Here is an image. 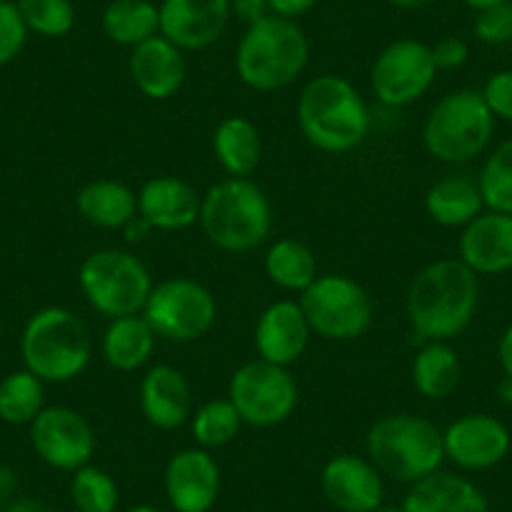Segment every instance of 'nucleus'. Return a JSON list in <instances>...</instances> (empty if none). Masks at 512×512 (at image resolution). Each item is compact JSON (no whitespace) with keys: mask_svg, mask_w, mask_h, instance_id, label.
I'll use <instances>...</instances> for the list:
<instances>
[{"mask_svg":"<svg viewBox=\"0 0 512 512\" xmlns=\"http://www.w3.org/2000/svg\"><path fill=\"white\" fill-rule=\"evenodd\" d=\"M480 307V277L460 259H437L412 277L405 309L420 342L460 337Z\"/></svg>","mask_w":512,"mask_h":512,"instance_id":"1","label":"nucleus"},{"mask_svg":"<svg viewBox=\"0 0 512 512\" xmlns=\"http://www.w3.org/2000/svg\"><path fill=\"white\" fill-rule=\"evenodd\" d=\"M297 123L309 146L339 156L367 141L372 116L352 81L337 73H322L299 93Z\"/></svg>","mask_w":512,"mask_h":512,"instance_id":"2","label":"nucleus"},{"mask_svg":"<svg viewBox=\"0 0 512 512\" xmlns=\"http://www.w3.org/2000/svg\"><path fill=\"white\" fill-rule=\"evenodd\" d=\"M199 226L209 244L219 251L246 254L267 244L272 236V201L251 179L226 176L201 194Z\"/></svg>","mask_w":512,"mask_h":512,"instance_id":"3","label":"nucleus"},{"mask_svg":"<svg viewBox=\"0 0 512 512\" xmlns=\"http://www.w3.org/2000/svg\"><path fill=\"white\" fill-rule=\"evenodd\" d=\"M309 63V41L297 21L267 16L246 26L236 46V76L256 93H274L292 86Z\"/></svg>","mask_w":512,"mask_h":512,"instance_id":"4","label":"nucleus"},{"mask_svg":"<svg viewBox=\"0 0 512 512\" xmlns=\"http://www.w3.org/2000/svg\"><path fill=\"white\" fill-rule=\"evenodd\" d=\"M367 457L382 477L412 482L435 475L445 462L442 430L415 412H390L372 422L364 437Z\"/></svg>","mask_w":512,"mask_h":512,"instance_id":"5","label":"nucleus"},{"mask_svg":"<svg viewBox=\"0 0 512 512\" xmlns=\"http://www.w3.org/2000/svg\"><path fill=\"white\" fill-rule=\"evenodd\" d=\"M21 354L28 372L46 384L73 382L91 364V329L71 309L43 307L26 322Z\"/></svg>","mask_w":512,"mask_h":512,"instance_id":"6","label":"nucleus"},{"mask_svg":"<svg viewBox=\"0 0 512 512\" xmlns=\"http://www.w3.org/2000/svg\"><path fill=\"white\" fill-rule=\"evenodd\" d=\"M495 116L475 88H460L432 106L422 126V144L442 164H467L490 146Z\"/></svg>","mask_w":512,"mask_h":512,"instance_id":"7","label":"nucleus"},{"mask_svg":"<svg viewBox=\"0 0 512 512\" xmlns=\"http://www.w3.org/2000/svg\"><path fill=\"white\" fill-rule=\"evenodd\" d=\"M78 287L91 309L101 317L116 319L144 312L146 299L154 289V277L131 251L98 249L83 259Z\"/></svg>","mask_w":512,"mask_h":512,"instance_id":"8","label":"nucleus"},{"mask_svg":"<svg viewBox=\"0 0 512 512\" xmlns=\"http://www.w3.org/2000/svg\"><path fill=\"white\" fill-rule=\"evenodd\" d=\"M312 334L327 342H354L374 322V302L367 289L347 274H319L299 294Z\"/></svg>","mask_w":512,"mask_h":512,"instance_id":"9","label":"nucleus"},{"mask_svg":"<svg viewBox=\"0 0 512 512\" xmlns=\"http://www.w3.org/2000/svg\"><path fill=\"white\" fill-rule=\"evenodd\" d=\"M156 337L174 344H191L214 329L219 304L209 287L191 277H169L154 284L141 312Z\"/></svg>","mask_w":512,"mask_h":512,"instance_id":"10","label":"nucleus"},{"mask_svg":"<svg viewBox=\"0 0 512 512\" xmlns=\"http://www.w3.org/2000/svg\"><path fill=\"white\" fill-rule=\"evenodd\" d=\"M241 422L249 427H279L294 415L299 405V387L289 367L251 359L234 369L226 390Z\"/></svg>","mask_w":512,"mask_h":512,"instance_id":"11","label":"nucleus"},{"mask_svg":"<svg viewBox=\"0 0 512 512\" xmlns=\"http://www.w3.org/2000/svg\"><path fill=\"white\" fill-rule=\"evenodd\" d=\"M432 48L417 38H400L384 46L369 71L374 98L387 108H405L420 101L437 78Z\"/></svg>","mask_w":512,"mask_h":512,"instance_id":"12","label":"nucleus"},{"mask_svg":"<svg viewBox=\"0 0 512 512\" xmlns=\"http://www.w3.org/2000/svg\"><path fill=\"white\" fill-rule=\"evenodd\" d=\"M31 445L41 462L61 472H76L91 465L96 455V430L73 407H46L31 422Z\"/></svg>","mask_w":512,"mask_h":512,"instance_id":"13","label":"nucleus"},{"mask_svg":"<svg viewBox=\"0 0 512 512\" xmlns=\"http://www.w3.org/2000/svg\"><path fill=\"white\" fill-rule=\"evenodd\" d=\"M445 460L467 472L492 470L500 465L512 447V435L502 420L487 412H470L442 430Z\"/></svg>","mask_w":512,"mask_h":512,"instance_id":"14","label":"nucleus"},{"mask_svg":"<svg viewBox=\"0 0 512 512\" xmlns=\"http://www.w3.org/2000/svg\"><path fill=\"white\" fill-rule=\"evenodd\" d=\"M164 492L174 512H211L221 495V467L204 447L174 452L164 470Z\"/></svg>","mask_w":512,"mask_h":512,"instance_id":"15","label":"nucleus"},{"mask_svg":"<svg viewBox=\"0 0 512 512\" xmlns=\"http://www.w3.org/2000/svg\"><path fill=\"white\" fill-rule=\"evenodd\" d=\"M319 487L339 512H369L384 505V477L369 457L339 452L324 462Z\"/></svg>","mask_w":512,"mask_h":512,"instance_id":"16","label":"nucleus"},{"mask_svg":"<svg viewBox=\"0 0 512 512\" xmlns=\"http://www.w3.org/2000/svg\"><path fill=\"white\" fill-rule=\"evenodd\" d=\"M161 36L181 51H204L224 36L229 0H161Z\"/></svg>","mask_w":512,"mask_h":512,"instance_id":"17","label":"nucleus"},{"mask_svg":"<svg viewBox=\"0 0 512 512\" xmlns=\"http://www.w3.org/2000/svg\"><path fill=\"white\" fill-rule=\"evenodd\" d=\"M312 327L299 299H277L254 324V349L264 362L292 367L307 352Z\"/></svg>","mask_w":512,"mask_h":512,"instance_id":"18","label":"nucleus"},{"mask_svg":"<svg viewBox=\"0 0 512 512\" xmlns=\"http://www.w3.org/2000/svg\"><path fill=\"white\" fill-rule=\"evenodd\" d=\"M139 407L146 422L161 432L189 425L194 415V392L186 374L171 364L146 369L139 384Z\"/></svg>","mask_w":512,"mask_h":512,"instance_id":"19","label":"nucleus"},{"mask_svg":"<svg viewBox=\"0 0 512 512\" xmlns=\"http://www.w3.org/2000/svg\"><path fill=\"white\" fill-rule=\"evenodd\" d=\"M457 259L477 277L512 272V216L482 211L462 229L457 239Z\"/></svg>","mask_w":512,"mask_h":512,"instance_id":"20","label":"nucleus"},{"mask_svg":"<svg viewBox=\"0 0 512 512\" xmlns=\"http://www.w3.org/2000/svg\"><path fill=\"white\" fill-rule=\"evenodd\" d=\"M128 76L151 101H169L186 81V58L179 46L159 36L139 43L128 53Z\"/></svg>","mask_w":512,"mask_h":512,"instance_id":"21","label":"nucleus"},{"mask_svg":"<svg viewBox=\"0 0 512 512\" xmlns=\"http://www.w3.org/2000/svg\"><path fill=\"white\" fill-rule=\"evenodd\" d=\"M139 214L154 231H184L199 224L201 194L179 176H154L139 191Z\"/></svg>","mask_w":512,"mask_h":512,"instance_id":"22","label":"nucleus"},{"mask_svg":"<svg viewBox=\"0 0 512 512\" xmlns=\"http://www.w3.org/2000/svg\"><path fill=\"white\" fill-rule=\"evenodd\" d=\"M405 512H490L485 492L467 477L437 470L412 482L402 500Z\"/></svg>","mask_w":512,"mask_h":512,"instance_id":"23","label":"nucleus"},{"mask_svg":"<svg viewBox=\"0 0 512 512\" xmlns=\"http://www.w3.org/2000/svg\"><path fill=\"white\" fill-rule=\"evenodd\" d=\"M211 151L226 176L249 179L262 161V134L251 118L226 116L211 134Z\"/></svg>","mask_w":512,"mask_h":512,"instance_id":"24","label":"nucleus"},{"mask_svg":"<svg viewBox=\"0 0 512 512\" xmlns=\"http://www.w3.org/2000/svg\"><path fill=\"white\" fill-rule=\"evenodd\" d=\"M156 342L159 337L144 314L108 319V327L101 337V357L116 372H136L151 362Z\"/></svg>","mask_w":512,"mask_h":512,"instance_id":"25","label":"nucleus"},{"mask_svg":"<svg viewBox=\"0 0 512 512\" xmlns=\"http://www.w3.org/2000/svg\"><path fill=\"white\" fill-rule=\"evenodd\" d=\"M76 209L91 226L106 231H121L128 221L139 214V196L123 181L96 179L78 189Z\"/></svg>","mask_w":512,"mask_h":512,"instance_id":"26","label":"nucleus"},{"mask_svg":"<svg viewBox=\"0 0 512 512\" xmlns=\"http://www.w3.org/2000/svg\"><path fill=\"white\" fill-rule=\"evenodd\" d=\"M425 211L437 226L465 229L485 211V201L477 181L467 176H445L427 189Z\"/></svg>","mask_w":512,"mask_h":512,"instance_id":"27","label":"nucleus"},{"mask_svg":"<svg viewBox=\"0 0 512 512\" xmlns=\"http://www.w3.org/2000/svg\"><path fill=\"white\" fill-rule=\"evenodd\" d=\"M462 362L450 342H422L412 359V384L425 400H447L460 387Z\"/></svg>","mask_w":512,"mask_h":512,"instance_id":"28","label":"nucleus"},{"mask_svg":"<svg viewBox=\"0 0 512 512\" xmlns=\"http://www.w3.org/2000/svg\"><path fill=\"white\" fill-rule=\"evenodd\" d=\"M264 274L282 292L302 294L319 277L317 254L304 241L277 239L264 254Z\"/></svg>","mask_w":512,"mask_h":512,"instance_id":"29","label":"nucleus"},{"mask_svg":"<svg viewBox=\"0 0 512 512\" xmlns=\"http://www.w3.org/2000/svg\"><path fill=\"white\" fill-rule=\"evenodd\" d=\"M101 28L116 46L136 48L161 33L159 6L151 0H111L103 8Z\"/></svg>","mask_w":512,"mask_h":512,"instance_id":"30","label":"nucleus"},{"mask_svg":"<svg viewBox=\"0 0 512 512\" xmlns=\"http://www.w3.org/2000/svg\"><path fill=\"white\" fill-rule=\"evenodd\" d=\"M46 410V382L28 369L8 374L0 382V420L6 425H31Z\"/></svg>","mask_w":512,"mask_h":512,"instance_id":"31","label":"nucleus"},{"mask_svg":"<svg viewBox=\"0 0 512 512\" xmlns=\"http://www.w3.org/2000/svg\"><path fill=\"white\" fill-rule=\"evenodd\" d=\"M189 425L196 447H204V450L211 452L231 445L239 437L244 422H241L239 412L231 405L229 397H224V400H209L196 407Z\"/></svg>","mask_w":512,"mask_h":512,"instance_id":"32","label":"nucleus"},{"mask_svg":"<svg viewBox=\"0 0 512 512\" xmlns=\"http://www.w3.org/2000/svg\"><path fill=\"white\" fill-rule=\"evenodd\" d=\"M477 186L487 211L512 216V139L490 151L477 176Z\"/></svg>","mask_w":512,"mask_h":512,"instance_id":"33","label":"nucleus"},{"mask_svg":"<svg viewBox=\"0 0 512 512\" xmlns=\"http://www.w3.org/2000/svg\"><path fill=\"white\" fill-rule=\"evenodd\" d=\"M71 502L78 512H118L121 490L111 472L86 465L73 472Z\"/></svg>","mask_w":512,"mask_h":512,"instance_id":"34","label":"nucleus"},{"mask_svg":"<svg viewBox=\"0 0 512 512\" xmlns=\"http://www.w3.org/2000/svg\"><path fill=\"white\" fill-rule=\"evenodd\" d=\"M16 6L28 33L36 36L63 38L76 28L73 0H18Z\"/></svg>","mask_w":512,"mask_h":512,"instance_id":"35","label":"nucleus"},{"mask_svg":"<svg viewBox=\"0 0 512 512\" xmlns=\"http://www.w3.org/2000/svg\"><path fill=\"white\" fill-rule=\"evenodd\" d=\"M26 38L28 28L16 3H0V66H8L21 56Z\"/></svg>","mask_w":512,"mask_h":512,"instance_id":"36","label":"nucleus"},{"mask_svg":"<svg viewBox=\"0 0 512 512\" xmlns=\"http://www.w3.org/2000/svg\"><path fill=\"white\" fill-rule=\"evenodd\" d=\"M475 38L487 43V46H502L512 41V3L487 8L480 11L475 18Z\"/></svg>","mask_w":512,"mask_h":512,"instance_id":"37","label":"nucleus"},{"mask_svg":"<svg viewBox=\"0 0 512 512\" xmlns=\"http://www.w3.org/2000/svg\"><path fill=\"white\" fill-rule=\"evenodd\" d=\"M480 93L495 121L512 123V68L492 73Z\"/></svg>","mask_w":512,"mask_h":512,"instance_id":"38","label":"nucleus"},{"mask_svg":"<svg viewBox=\"0 0 512 512\" xmlns=\"http://www.w3.org/2000/svg\"><path fill=\"white\" fill-rule=\"evenodd\" d=\"M430 48L437 71H457V68L465 66L467 58H470V48H467V43L457 36L440 38V41Z\"/></svg>","mask_w":512,"mask_h":512,"instance_id":"39","label":"nucleus"},{"mask_svg":"<svg viewBox=\"0 0 512 512\" xmlns=\"http://www.w3.org/2000/svg\"><path fill=\"white\" fill-rule=\"evenodd\" d=\"M229 6L231 16H236L241 23H246V26L272 16V11H269V0H229Z\"/></svg>","mask_w":512,"mask_h":512,"instance_id":"40","label":"nucleus"},{"mask_svg":"<svg viewBox=\"0 0 512 512\" xmlns=\"http://www.w3.org/2000/svg\"><path fill=\"white\" fill-rule=\"evenodd\" d=\"M317 3L319 0H269V11H272L274 16L292 18V21H297L299 16H304V13L312 11Z\"/></svg>","mask_w":512,"mask_h":512,"instance_id":"41","label":"nucleus"},{"mask_svg":"<svg viewBox=\"0 0 512 512\" xmlns=\"http://www.w3.org/2000/svg\"><path fill=\"white\" fill-rule=\"evenodd\" d=\"M121 234H123V241H126V244H144V241L154 234V226H151L144 216L136 214L134 219L123 226Z\"/></svg>","mask_w":512,"mask_h":512,"instance_id":"42","label":"nucleus"},{"mask_svg":"<svg viewBox=\"0 0 512 512\" xmlns=\"http://www.w3.org/2000/svg\"><path fill=\"white\" fill-rule=\"evenodd\" d=\"M497 362L505 377H512V324L502 332L500 342H497Z\"/></svg>","mask_w":512,"mask_h":512,"instance_id":"43","label":"nucleus"},{"mask_svg":"<svg viewBox=\"0 0 512 512\" xmlns=\"http://www.w3.org/2000/svg\"><path fill=\"white\" fill-rule=\"evenodd\" d=\"M6 512H53L46 502L33 500V497H23V500H13L6 507Z\"/></svg>","mask_w":512,"mask_h":512,"instance_id":"44","label":"nucleus"},{"mask_svg":"<svg viewBox=\"0 0 512 512\" xmlns=\"http://www.w3.org/2000/svg\"><path fill=\"white\" fill-rule=\"evenodd\" d=\"M18 487V475L11 470V467H0V502L13 497Z\"/></svg>","mask_w":512,"mask_h":512,"instance_id":"45","label":"nucleus"},{"mask_svg":"<svg viewBox=\"0 0 512 512\" xmlns=\"http://www.w3.org/2000/svg\"><path fill=\"white\" fill-rule=\"evenodd\" d=\"M387 3L400 8V11H422V8L432 6L435 0H387Z\"/></svg>","mask_w":512,"mask_h":512,"instance_id":"46","label":"nucleus"},{"mask_svg":"<svg viewBox=\"0 0 512 512\" xmlns=\"http://www.w3.org/2000/svg\"><path fill=\"white\" fill-rule=\"evenodd\" d=\"M497 400H500L502 405H512V377H505V374H502V379L497 382Z\"/></svg>","mask_w":512,"mask_h":512,"instance_id":"47","label":"nucleus"},{"mask_svg":"<svg viewBox=\"0 0 512 512\" xmlns=\"http://www.w3.org/2000/svg\"><path fill=\"white\" fill-rule=\"evenodd\" d=\"M467 8H472V11H487V8H495V6H502V3H510V0H462Z\"/></svg>","mask_w":512,"mask_h":512,"instance_id":"48","label":"nucleus"},{"mask_svg":"<svg viewBox=\"0 0 512 512\" xmlns=\"http://www.w3.org/2000/svg\"><path fill=\"white\" fill-rule=\"evenodd\" d=\"M123 512H161L159 507H154V505H134V507H128V510H123Z\"/></svg>","mask_w":512,"mask_h":512,"instance_id":"49","label":"nucleus"},{"mask_svg":"<svg viewBox=\"0 0 512 512\" xmlns=\"http://www.w3.org/2000/svg\"><path fill=\"white\" fill-rule=\"evenodd\" d=\"M369 512H405L402 510V505L397 507V505H379V507H374V510H369Z\"/></svg>","mask_w":512,"mask_h":512,"instance_id":"50","label":"nucleus"},{"mask_svg":"<svg viewBox=\"0 0 512 512\" xmlns=\"http://www.w3.org/2000/svg\"><path fill=\"white\" fill-rule=\"evenodd\" d=\"M0 332H3V324H0Z\"/></svg>","mask_w":512,"mask_h":512,"instance_id":"51","label":"nucleus"},{"mask_svg":"<svg viewBox=\"0 0 512 512\" xmlns=\"http://www.w3.org/2000/svg\"><path fill=\"white\" fill-rule=\"evenodd\" d=\"M0 3H8V0H0Z\"/></svg>","mask_w":512,"mask_h":512,"instance_id":"52","label":"nucleus"}]
</instances>
